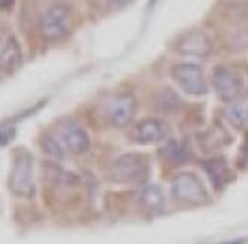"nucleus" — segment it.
Masks as SVG:
<instances>
[{
    "mask_svg": "<svg viewBox=\"0 0 248 244\" xmlns=\"http://www.w3.org/2000/svg\"><path fill=\"white\" fill-rule=\"evenodd\" d=\"M210 86L214 90L216 98L223 105H229V103L237 101L246 92L244 73L240 71V66L231 65V62H218V65L212 66Z\"/></svg>",
    "mask_w": 248,
    "mask_h": 244,
    "instance_id": "nucleus-6",
    "label": "nucleus"
},
{
    "mask_svg": "<svg viewBox=\"0 0 248 244\" xmlns=\"http://www.w3.org/2000/svg\"><path fill=\"white\" fill-rule=\"evenodd\" d=\"M152 176V159L146 152H124L111 161L107 169V180L122 186H141L150 184Z\"/></svg>",
    "mask_w": 248,
    "mask_h": 244,
    "instance_id": "nucleus-2",
    "label": "nucleus"
},
{
    "mask_svg": "<svg viewBox=\"0 0 248 244\" xmlns=\"http://www.w3.org/2000/svg\"><path fill=\"white\" fill-rule=\"evenodd\" d=\"M169 49L182 58H195V60H208L216 54V37L210 34L205 28L193 26L186 28L178 37L169 41Z\"/></svg>",
    "mask_w": 248,
    "mask_h": 244,
    "instance_id": "nucleus-5",
    "label": "nucleus"
},
{
    "mask_svg": "<svg viewBox=\"0 0 248 244\" xmlns=\"http://www.w3.org/2000/svg\"><path fill=\"white\" fill-rule=\"evenodd\" d=\"M158 2V0H150V2H148V9H154V4H156Z\"/></svg>",
    "mask_w": 248,
    "mask_h": 244,
    "instance_id": "nucleus-25",
    "label": "nucleus"
},
{
    "mask_svg": "<svg viewBox=\"0 0 248 244\" xmlns=\"http://www.w3.org/2000/svg\"><path fill=\"white\" fill-rule=\"evenodd\" d=\"M41 150H43L45 154H49L51 159H66L69 157L64 146L60 144V139H58V135H56L54 129L41 135Z\"/></svg>",
    "mask_w": 248,
    "mask_h": 244,
    "instance_id": "nucleus-18",
    "label": "nucleus"
},
{
    "mask_svg": "<svg viewBox=\"0 0 248 244\" xmlns=\"http://www.w3.org/2000/svg\"><path fill=\"white\" fill-rule=\"evenodd\" d=\"M156 157L161 161L163 169L175 171L195 159V146L188 137H169L167 142L158 146Z\"/></svg>",
    "mask_w": 248,
    "mask_h": 244,
    "instance_id": "nucleus-10",
    "label": "nucleus"
},
{
    "mask_svg": "<svg viewBox=\"0 0 248 244\" xmlns=\"http://www.w3.org/2000/svg\"><path fill=\"white\" fill-rule=\"evenodd\" d=\"M218 15V37L233 48H246L248 43V2L246 0H233L225 9H216Z\"/></svg>",
    "mask_w": 248,
    "mask_h": 244,
    "instance_id": "nucleus-3",
    "label": "nucleus"
},
{
    "mask_svg": "<svg viewBox=\"0 0 248 244\" xmlns=\"http://www.w3.org/2000/svg\"><path fill=\"white\" fill-rule=\"evenodd\" d=\"M13 137H15V124L4 120L2 122V137H0V144H2V148H7L9 144L13 142Z\"/></svg>",
    "mask_w": 248,
    "mask_h": 244,
    "instance_id": "nucleus-20",
    "label": "nucleus"
},
{
    "mask_svg": "<svg viewBox=\"0 0 248 244\" xmlns=\"http://www.w3.org/2000/svg\"><path fill=\"white\" fill-rule=\"evenodd\" d=\"M56 135H58L60 144L64 146L66 154L69 157H84V154L90 152L92 142H90V135L75 118H64L58 129H54Z\"/></svg>",
    "mask_w": 248,
    "mask_h": 244,
    "instance_id": "nucleus-12",
    "label": "nucleus"
},
{
    "mask_svg": "<svg viewBox=\"0 0 248 244\" xmlns=\"http://www.w3.org/2000/svg\"><path fill=\"white\" fill-rule=\"evenodd\" d=\"M169 199L173 206L193 210V208H203L212 201V197L205 189L203 180L195 171H175L169 186Z\"/></svg>",
    "mask_w": 248,
    "mask_h": 244,
    "instance_id": "nucleus-4",
    "label": "nucleus"
},
{
    "mask_svg": "<svg viewBox=\"0 0 248 244\" xmlns=\"http://www.w3.org/2000/svg\"><path fill=\"white\" fill-rule=\"evenodd\" d=\"M15 7V0H0V11H2V15H9L13 11Z\"/></svg>",
    "mask_w": 248,
    "mask_h": 244,
    "instance_id": "nucleus-23",
    "label": "nucleus"
},
{
    "mask_svg": "<svg viewBox=\"0 0 248 244\" xmlns=\"http://www.w3.org/2000/svg\"><path fill=\"white\" fill-rule=\"evenodd\" d=\"M156 107H158V112H163V114H173V110L180 107V97L175 95L173 90L165 88V90H161L156 95Z\"/></svg>",
    "mask_w": 248,
    "mask_h": 244,
    "instance_id": "nucleus-19",
    "label": "nucleus"
},
{
    "mask_svg": "<svg viewBox=\"0 0 248 244\" xmlns=\"http://www.w3.org/2000/svg\"><path fill=\"white\" fill-rule=\"evenodd\" d=\"M171 137V124L161 116H146L131 124L128 139L133 144H163Z\"/></svg>",
    "mask_w": 248,
    "mask_h": 244,
    "instance_id": "nucleus-11",
    "label": "nucleus"
},
{
    "mask_svg": "<svg viewBox=\"0 0 248 244\" xmlns=\"http://www.w3.org/2000/svg\"><path fill=\"white\" fill-rule=\"evenodd\" d=\"M39 37L45 43L66 41L75 30V4L71 0H51L37 19Z\"/></svg>",
    "mask_w": 248,
    "mask_h": 244,
    "instance_id": "nucleus-1",
    "label": "nucleus"
},
{
    "mask_svg": "<svg viewBox=\"0 0 248 244\" xmlns=\"http://www.w3.org/2000/svg\"><path fill=\"white\" fill-rule=\"evenodd\" d=\"M7 186L17 199H32L37 193V180H34V157L26 148L13 150V165L9 171Z\"/></svg>",
    "mask_w": 248,
    "mask_h": 244,
    "instance_id": "nucleus-7",
    "label": "nucleus"
},
{
    "mask_svg": "<svg viewBox=\"0 0 248 244\" xmlns=\"http://www.w3.org/2000/svg\"><path fill=\"white\" fill-rule=\"evenodd\" d=\"M237 165L240 167H246L248 165V131H244V142H242L240 154H237Z\"/></svg>",
    "mask_w": 248,
    "mask_h": 244,
    "instance_id": "nucleus-21",
    "label": "nucleus"
},
{
    "mask_svg": "<svg viewBox=\"0 0 248 244\" xmlns=\"http://www.w3.org/2000/svg\"><path fill=\"white\" fill-rule=\"evenodd\" d=\"M223 120L235 131H248V90L237 101L223 107Z\"/></svg>",
    "mask_w": 248,
    "mask_h": 244,
    "instance_id": "nucleus-17",
    "label": "nucleus"
},
{
    "mask_svg": "<svg viewBox=\"0 0 248 244\" xmlns=\"http://www.w3.org/2000/svg\"><path fill=\"white\" fill-rule=\"evenodd\" d=\"M22 65L24 49L17 34L2 28V39H0V73H2V80H9L11 75H15L22 69Z\"/></svg>",
    "mask_w": 248,
    "mask_h": 244,
    "instance_id": "nucleus-13",
    "label": "nucleus"
},
{
    "mask_svg": "<svg viewBox=\"0 0 248 244\" xmlns=\"http://www.w3.org/2000/svg\"><path fill=\"white\" fill-rule=\"evenodd\" d=\"M195 142H197V148L205 157H212V154H218L220 150L231 146L233 135H231L229 129H225L223 124H214V127H208V129H203V131H199Z\"/></svg>",
    "mask_w": 248,
    "mask_h": 244,
    "instance_id": "nucleus-15",
    "label": "nucleus"
},
{
    "mask_svg": "<svg viewBox=\"0 0 248 244\" xmlns=\"http://www.w3.org/2000/svg\"><path fill=\"white\" fill-rule=\"evenodd\" d=\"M246 240H244V238H240V240H233V242H220V244H244Z\"/></svg>",
    "mask_w": 248,
    "mask_h": 244,
    "instance_id": "nucleus-24",
    "label": "nucleus"
},
{
    "mask_svg": "<svg viewBox=\"0 0 248 244\" xmlns=\"http://www.w3.org/2000/svg\"><path fill=\"white\" fill-rule=\"evenodd\" d=\"M137 114V97L128 88H120L105 101L103 105V116L109 127L113 129H126L131 127Z\"/></svg>",
    "mask_w": 248,
    "mask_h": 244,
    "instance_id": "nucleus-9",
    "label": "nucleus"
},
{
    "mask_svg": "<svg viewBox=\"0 0 248 244\" xmlns=\"http://www.w3.org/2000/svg\"><path fill=\"white\" fill-rule=\"evenodd\" d=\"M169 77L178 86V90L190 98H203L212 88L203 66L195 62H173L169 66Z\"/></svg>",
    "mask_w": 248,
    "mask_h": 244,
    "instance_id": "nucleus-8",
    "label": "nucleus"
},
{
    "mask_svg": "<svg viewBox=\"0 0 248 244\" xmlns=\"http://www.w3.org/2000/svg\"><path fill=\"white\" fill-rule=\"evenodd\" d=\"M203 174L208 176L210 184L214 186L216 193H223V191L235 180V171L231 167L229 159L223 157V154H212V157H205L199 161Z\"/></svg>",
    "mask_w": 248,
    "mask_h": 244,
    "instance_id": "nucleus-14",
    "label": "nucleus"
},
{
    "mask_svg": "<svg viewBox=\"0 0 248 244\" xmlns=\"http://www.w3.org/2000/svg\"><path fill=\"white\" fill-rule=\"evenodd\" d=\"M135 201L139 204L143 214L148 216H161L167 212V197L163 189L156 184H146L135 193Z\"/></svg>",
    "mask_w": 248,
    "mask_h": 244,
    "instance_id": "nucleus-16",
    "label": "nucleus"
},
{
    "mask_svg": "<svg viewBox=\"0 0 248 244\" xmlns=\"http://www.w3.org/2000/svg\"><path fill=\"white\" fill-rule=\"evenodd\" d=\"M131 2L133 0H107V9H109V11H122V9H126Z\"/></svg>",
    "mask_w": 248,
    "mask_h": 244,
    "instance_id": "nucleus-22",
    "label": "nucleus"
}]
</instances>
